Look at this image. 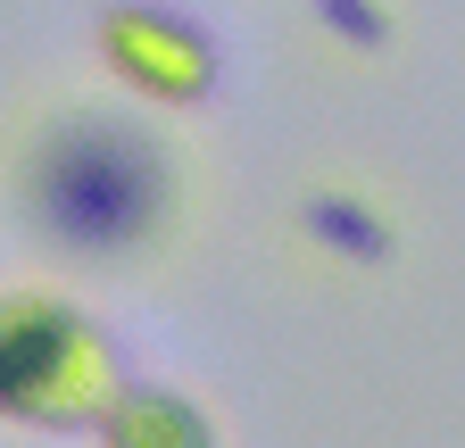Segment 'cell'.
Masks as SVG:
<instances>
[{"instance_id": "cell-1", "label": "cell", "mask_w": 465, "mask_h": 448, "mask_svg": "<svg viewBox=\"0 0 465 448\" xmlns=\"http://www.w3.org/2000/svg\"><path fill=\"white\" fill-rule=\"evenodd\" d=\"M9 183L25 224L84 266H134L166 241L174 208H183V175L174 150L108 108H58L9 150Z\"/></svg>"}, {"instance_id": "cell-2", "label": "cell", "mask_w": 465, "mask_h": 448, "mask_svg": "<svg viewBox=\"0 0 465 448\" xmlns=\"http://www.w3.org/2000/svg\"><path fill=\"white\" fill-rule=\"evenodd\" d=\"M116 357L100 324L58 291H0V424H100L116 399Z\"/></svg>"}, {"instance_id": "cell-3", "label": "cell", "mask_w": 465, "mask_h": 448, "mask_svg": "<svg viewBox=\"0 0 465 448\" xmlns=\"http://www.w3.org/2000/svg\"><path fill=\"white\" fill-rule=\"evenodd\" d=\"M92 50H100V67L125 92H142L158 108H192V100L216 92V42L192 17L150 9V0H116V9H100Z\"/></svg>"}, {"instance_id": "cell-4", "label": "cell", "mask_w": 465, "mask_h": 448, "mask_svg": "<svg viewBox=\"0 0 465 448\" xmlns=\"http://www.w3.org/2000/svg\"><path fill=\"white\" fill-rule=\"evenodd\" d=\"M100 432L116 448H208L216 440V424L183 399V390H116Z\"/></svg>"}, {"instance_id": "cell-5", "label": "cell", "mask_w": 465, "mask_h": 448, "mask_svg": "<svg viewBox=\"0 0 465 448\" xmlns=\"http://www.w3.org/2000/svg\"><path fill=\"white\" fill-rule=\"evenodd\" d=\"M324 200H332V191H324ZM324 200H316L324 241H349L358 258H382V249H391V233H382V224H358V200H341V208H324Z\"/></svg>"}]
</instances>
